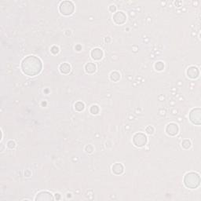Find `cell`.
Returning <instances> with one entry per match:
<instances>
[{
    "instance_id": "1",
    "label": "cell",
    "mask_w": 201,
    "mask_h": 201,
    "mask_svg": "<svg viewBox=\"0 0 201 201\" xmlns=\"http://www.w3.org/2000/svg\"><path fill=\"white\" fill-rule=\"evenodd\" d=\"M43 68L42 61L36 56L26 57L21 61V70L24 74L29 76H35L41 72Z\"/></svg>"
},
{
    "instance_id": "2",
    "label": "cell",
    "mask_w": 201,
    "mask_h": 201,
    "mask_svg": "<svg viewBox=\"0 0 201 201\" xmlns=\"http://www.w3.org/2000/svg\"><path fill=\"white\" fill-rule=\"evenodd\" d=\"M184 184L188 189H196L200 185V176L196 172L187 173L184 177Z\"/></svg>"
},
{
    "instance_id": "3",
    "label": "cell",
    "mask_w": 201,
    "mask_h": 201,
    "mask_svg": "<svg viewBox=\"0 0 201 201\" xmlns=\"http://www.w3.org/2000/svg\"><path fill=\"white\" fill-rule=\"evenodd\" d=\"M59 11L62 15L69 16L75 11V5L72 1H63L59 6Z\"/></svg>"
},
{
    "instance_id": "4",
    "label": "cell",
    "mask_w": 201,
    "mask_h": 201,
    "mask_svg": "<svg viewBox=\"0 0 201 201\" xmlns=\"http://www.w3.org/2000/svg\"><path fill=\"white\" fill-rule=\"evenodd\" d=\"M147 141H148L147 136L144 133L138 132L133 136V143L134 145L138 148L144 147L147 144Z\"/></svg>"
},
{
    "instance_id": "5",
    "label": "cell",
    "mask_w": 201,
    "mask_h": 201,
    "mask_svg": "<svg viewBox=\"0 0 201 201\" xmlns=\"http://www.w3.org/2000/svg\"><path fill=\"white\" fill-rule=\"evenodd\" d=\"M189 120L193 124L200 125L201 124V109L200 108H192L189 113Z\"/></svg>"
},
{
    "instance_id": "6",
    "label": "cell",
    "mask_w": 201,
    "mask_h": 201,
    "mask_svg": "<svg viewBox=\"0 0 201 201\" xmlns=\"http://www.w3.org/2000/svg\"><path fill=\"white\" fill-rule=\"evenodd\" d=\"M35 200L36 201H50L53 200L54 197L50 192L42 191L36 195Z\"/></svg>"
},
{
    "instance_id": "7",
    "label": "cell",
    "mask_w": 201,
    "mask_h": 201,
    "mask_svg": "<svg viewBox=\"0 0 201 201\" xmlns=\"http://www.w3.org/2000/svg\"><path fill=\"white\" fill-rule=\"evenodd\" d=\"M113 21L118 25H122L127 21V16L123 11H118L113 14Z\"/></svg>"
},
{
    "instance_id": "8",
    "label": "cell",
    "mask_w": 201,
    "mask_h": 201,
    "mask_svg": "<svg viewBox=\"0 0 201 201\" xmlns=\"http://www.w3.org/2000/svg\"><path fill=\"white\" fill-rule=\"evenodd\" d=\"M166 132L170 136H175L179 132V127L175 123H170L166 127Z\"/></svg>"
},
{
    "instance_id": "9",
    "label": "cell",
    "mask_w": 201,
    "mask_h": 201,
    "mask_svg": "<svg viewBox=\"0 0 201 201\" xmlns=\"http://www.w3.org/2000/svg\"><path fill=\"white\" fill-rule=\"evenodd\" d=\"M91 56L94 61H100L104 56L103 50L100 48H94L91 50Z\"/></svg>"
},
{
    "instance_id": "10",
    "label": "cell",
    "mask_w": 201,
    "mask_h": 201,
    "mask_svg": "<svg viewBox=\"0 0 201 201\" xmlns=\"http://www.w3.org/2000/svg\"><path fill=\"white\" fill-rule=\"evenodd\" d=\"M187 76L189 78L192 79H196L197 77L200 76V71L195 66H190V67L187 69Z\"/></svg>"
},
{
    "instance_id": "11",
    "label": "cell",
    "mask_w": 201,
    "mask_h": 201,
    "mask_svg": "<svg viewBox=\"0 0 201 201\" xmlns=\"http://www.w3.org/2000/svg\"><path fill=\"white\" fill-rule=\"evenodd\" d=\"M112 170H113V174H115L116 175H122L123 171H124V168H123L122 163H116L115 164H113Z\"/></svg>"
},
{
    "instance_id": "12",
    "label": "cell",
    "mask_w": 201,
    "mask_h": 201,
    "mask_svg": "<svg viewBox=\"0 0 201 201\" xmlns=\"http://www.w3.org/2000/svg\"><path fill=\"white\" fill-rule=\"evenodd\" d=\"M96 70H97V66L94 63L90 62L85 65V71L88 74H93L96 72Z\"/></svg>"
},
{
    "instance_id": "13",
    "label": "cell",
    "mask_w": 201,
    "mask_h": 201,
    "mask_svg": "<svg viewBox=\"0 0 201 201\" xmlns=\"http://www.w3.org/2000/svg\"><path fill=\"white\" fill-rule=\"evenodd\" d=\"M59 70L62 74H68L71 72V66L68 63H62L59 67Z\"/></svg>"
},
{
    "instance_id": "14",
    "label": "cell",
    "mask_w": 201,
    "mask_h": 201,
    "mask_svg": "<svg viewBox=\"0 0 201 201\" xmlns=\"http://www.w3.org/2000/svg\"><path fill=\"white\" fill-rule=\"evenodd\" d=\"M84 108H85V105H84L83 102L77 101L76 103L75 104V109L77 112H82V111L84 110Z\"/></svg>"
},
{
    "instance_id": "15",
    "label": "cell",
    "mask_w": 201,
    "mask_h": 201,
    "mask_svg": "<svg viewBox=\"0 0 201 201\" xmlns=\"http://www.w3.org/2000/svg\"><path fill=\"white\" fill-rule=\"evenodd\" d=\"M120 79V74L118 72H113L110 74V79L113 82H118Z\"/></svg>"
},
{
    "instance_id": "16",
    "label": "cell",
    "mask_w": 201,
    "mask_h": 201,
    "mask_svg": "<svg viewBox=\"0 0 201 201\" xmlns=\"http://www.w3.org/2000/svg\"><path fill=\"white\" fill-rule=\"evenodd\" d=\"M90 112H91V114H93V115H97V114H98L99 112H100V108H99L98 105H93L91 106V108H90Z\"/></svg>"
},
{
    "instance_id": "17",
    "label": "cell",
    "mask_w": 201,
    "mask_h": 201,
    "mask_svg": "<svg viewBox=\"0 0 201 201\" xmlns=\"http://www.w3.org/2000/svg\"><path fill=\"white\" fill-rule=\"evenodd\" d=\"M182 148L185 149H189L191 147V141H189V139H185L182 142Z\"/></svg>"
},
{
    "instance_id": "18",
    "label": "cell",
    "mask_w": 201,
    "mask_h": 201,
    "mask_svg": "<svg viewBox=\"0 0 201 201\" xmlns=\"http://www.w3.org/2000/svg\"><path fill=\"white\" fill-rule=\"evenodd\" d=\"M155 69L156 71H163V68H164V64L162 61H157V62L155 64Z\"/></svg>"
},
{
    "instance_id": "19",
    "label": "cell",
    "mask_w": 201,
    "mask_h": 201,
    "mask_svg": "<svg viewBox=\"0 0 201 201\" xmlns=\"http://www.w3.org/2000/svg\"><path fill=\"white\" fill-rule=\"evenodd\" d=\"M7 147L9 148H10V149H13V148H14L15 147H16V143H15V141H13V140L8 141L7 142Z\"/></svg>"
},
{
    "instance_id": "20",
    "label": "cell",
    "mask_w": 201,
    "mask_h": 201,
    "mask_svg": "<svg viewBox=\"0 0 201 201\" xmlns=\"http://www.w3.org/2000/svg\"><path fill=\"white\" fill-rule=\"evenodd\" d=\"M50 51H51V53H53V54H57V53H58V52H59V48H58V46H52V47L50 48Z\"/></svg>"
},
{
    "instance_id": "21",
    "label": "cell",
    "mask_w": 201,
    "mask_h": 201,
    "mask_svg": "<svg viewBox=\"0 0 201 201\" xmlns=\"http://www.w3.org/2000/svg\"><path fill=\"white\" fill-rule=\"evenodd\" d=\"M145 131L148 133V134H153L154 132V128L152 126H148V127H146Z\"/></svg>"
},
{
    "instance_id": "22",
    "label": "cell",
    "mask_w": 201,
    "mask_h": 201,
    "mask_svg": "<svg viewBox=\"0 0 201 201\" xmlns=\"http://www.w3.org/2000/svg\"><path fill=\"white\" fill-rule=\"evenodd\" d=\"M109 11L112 13H115L116 11V6L115 5H111L109 6Z\"/></svg>"
},
{
    "instance_id": "23",
    "label": "cell",
    "mask_w": 201,
    "mask_h": 201,
    "mask_svg": "<svg viewBox=\"0 0 201 201\" xmlns=\"http://www.w3.org/2000/svg\"><path fill=\"white\" fill-rule=\"evenodd\" d=\"M24 175H25V176H26V177H29V176L31 175V172H30L29 170H26V171H25V173H24Z\"/></svg>"
},
{
    "instance_id": "24",
    "label": "cell",
    "mask_w": 201,
    "mask_h": 201,
    "mask_svg": "<svg viewBox=\"0 0 201 201\" xmlns=\"http://www.w3.org/2000/svg\"><path fill=\"white\" fill-rule=\"evenodd\" d=\"M55 199L56 200H59L61 199V195L59 193H56L55 194Z\"/></svg>"
},
{
    "instance_id": "25",
    "label": "cell",
    "mask_w": 201,
    "mask_h": 201,
    "mask_svg": "<svg viewBox=\"0 0 201 201\" xmlns=\"http://www.w3.org/2000/svg\"><path fill=\"white\" fill-rule=\"evenodd\" d=\"M76 50H77V51H79V50H81V46H80V45L76 46Z\"/></svg>"
}]
</instances>
